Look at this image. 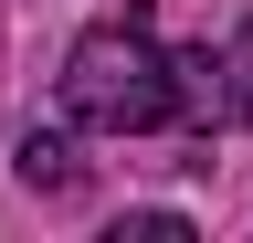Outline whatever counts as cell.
Masks as SVG:
<instances>
[{"label":"cell","mask_w":253,"mask_h":243,"mask_svg":"<svg viewBox=\"0 0 253 243\" xmlns=\"http://www.w3.org/2000/svg\"><path fill=\"white\" fill-rule=\"evenodd\" d=\"M221 127H253V21L221 43Z\"/></svg>","instance_id":"3957f363"},{"label":"cell","mask_w":253,"mask_h":243,"mask_svg":"<svg viewBox=\"0 0 253 243\" xmlns=\"http://www.w3.org/2000/svg\"><path fill=\"white\" fill-rule=\"evenodd\" d=\"M11 159H21V180H32V191H74V180H84V159H74V138H63V127H32Z\"/></svg>","instance_id":"7a4b0ae2"},{"label":"cell","mask_w":253,"mask_h":243,"mask_svg":"<svg viewBox=\"0 0 253 243\" xmlns=\"http://www.w3.org/2000/svg\"><path fill=\"white\" fill-rule=\"evenodd\" d=\"M63 116L74 127H106V138H148L179 116V53H158L148 11H116L63 53Z\"/></svg>","instance_id":"6da1fadb"},{"label":"cell","mask_w":253,"mask_h":243,"mask_svg":"<svg viewBox=\"0 0 253 243\" xmlns=\"http://www.w3.org/2000/svg\"><path fill=\"white\" fill-rule=\"evenodd\" d=\"M190 222H179V211H137V222H116V243H179Z\"/></svg>","instance_id":"277c9868"}]
</instances>
